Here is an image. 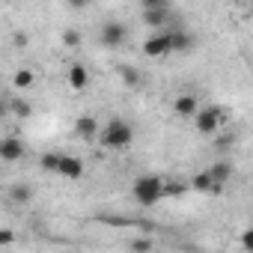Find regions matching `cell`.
Segmentation results:
<instances>
[{
  "label": "cell",
  "mask_w": 253,
  "mask_h": 253,
  "mask_svg": "<svg viewBox=\"0 0 253 253\" xmlns=\"http://www.w3.org/2000/svg\"><path fill=\"white\" fill-rule=\"evenodd\" d=\"M98 146L110 149V152H122V149H128L134 143V125L131 122H125L122 116H110L101 128H98Z\"/></svg>",
  "instance_id": "obj_1"
},
{
  "label": "cell",
  "mask_w": 253,
  "mask_h": 253,
  "mask_svg": "<svg viewBox=\"0 0 253 253\" xmlns=\"http://www.w3.org/2000/svg\"><path fill=\"white\" fill-rule=\"evenodd\" d=\"M131 197H134V203H137V206H143V209L155 206L158 200H164V179H161V176H155V173L137 176V179H134V185H131Z\"/></svg>",
  "instance_id": "obj_2"
},
{
  "label": "cell",
  "mask_w": 253,
  "mask_h": 253,
  "mask_svg": "<svg viewBox=\"0 0 253 253\" xmlns=\"http://www.w3.org/2000/svg\"><path fill=\"white\" fill-rule=\"evenodd\" d=\"M223 122H226V110H223V107H200L197 116H194V128H197L203 137H211Z\"/></svg>",
  "instance_id": "obj_3"
},
{
  "label": "cell",
  "mask_w": 253,
  "mask_h": 253,
  "mask_svg": "<svg viewBox=\"0 0 253 253\" xmlns=\"http://www.w3.org/2000/svg\"><path fill=\"white\" fill-rule=\"evenodd\" d=\"M125 39H128V27H125L122 21H104L101 30H98V42L104 48H119Z\"/></svg>",
  "instance_id": "obj_4"
},
{
  "label": "cell",
  "mask_w": 253,
  "mask_h": 253,
  "mask_svg": "<svg viewBox=\"0 0 253 253\" xmlns=\"http://www.w3.org/2000/svg\"><path fill=\"white\" fill-rule=\"evenodd\" d=\"M57 173H60L63 179H72V182H78V179H84V173H86V164H84V158H78V155L60 152V161H57Z\"/></svg>",
  "instance_id": "obj_5"
},
{
  "label": "cell",
  "mask_w": 253,
  "mask_h": 253,
  "mask_svg": "<svg viewBox=\"0 0 253 253\" xmlns=\"http://www.w3.org/2000/svg\"><path fill=\"white\" fill-rule=\"evenodd\" d=\"M24 152H27V146H24L21 137H0V161H3V164L21 161Z\"/></svg>",
  "instance_id": "obj_6"
},
{
  "label": "cell",
  "mask_w": 253,
  "mask_h": 253,
  "mask_svg": "<svg viewBox=\"0 0 253 253\" xmlns=\"http://www.w3.org/2000/svg\"><path fill=\"white\" fill-rule=\"evenodd\" d=\"M143 54H146L149 60L167 57V54H170V36H167V30H158V33H152V36L143 42Z\"/></svg>",
  "instance_id": "obj_7"
},
{
  "label": "cell",
  "mask_w": 253,
  "mask_h": 253,
  "mask_svg": "<svg viewBox=\"0 0 253 253\" xmlns=\"http://www.w3.org/2000/svg\"><path fill=\"white\" fill-rule=\"evenodd\" d=\"M197 110H200L197 95H191V92H179V95L173 98V113H176V116H182V119H194Z\"/></svg>",
  "instance_id": "obj_8"
},
{
  "label": "cell",
  "mask_w": 253,
  "mask_h": 253,
  "mask_svg": "<svg viewBox=\"0 0 253 253\" xmlns=\"http://www.w3.org/2000/svg\"><path fill=\"white\" fill-rule=\"evenodd\" d=\"M66 84H69V89L84 92V89L89 86V72H86V66H84V63H72L69 72H66Z\"/></svg>",
  "instance_id": "obj_9"
},
{
  "label": "cell",
  "mask_w": 253,
  "mask_h": 253,
  "mask_svg": "<svg viewBox=\"0 0 253 253\" xmlns=\"http://www.w3.org/2000/svg\"><path fill=\"white\" fill-rule=\"evenodd\" d=\"M98 119L92 116V113H84V116H78L75 119V134L81 137V140H95L98 137Z\"/></svg>",
  "instance_id": "obj_10"
},
{
  "label": "cell",
  "mask_w": 253,
  "mask_h": 253,
  "mask_svg": "<svg viewBox=\"0 0 253 253\" xmlns=\"http://www.w3.org/2000/svg\"><path fill=\"white\" fill-rule=\"evenodd\" d=\"M167 36H170V54H182V51L194 48V36L185 27H173V30H167Z\"/></svg>",
  "instance_id": "obj_11"
},
{
  "label": "cell",
  "mask_w": 253,
  "mask_h": 253,
  "mask_svg": "<svg viewBox=\"0 0 253 253\" xmlns=\"http://www.w3.org/2000/svg\"><path fill=\"white\" fill-rule=\"evenodd\" d=\"M167 18H170V6H164V9H143V24L152 27L155 33L167 24Z\"/></svg>",
  "instance_id": "obj_12"
},
{
  "label": "cell",
  "mask_w": 253,
  "mask_h": 253,
  "mask_svg": "<svg viewBox=\"0 0 253 253\" xmlns=\"http://www.w3.org/2000/svg\"><path fill=\"white\" fill-rule=\"evenodd\" d=\"M206 170H209V176H211L214 185H226V182L232 179V164H229L226 158H223V161H214V164L206 167Z\"/></svg>",
  "instance_id": "obj_13"
},
{
  "label": "cell",
  "mask_w": 253,
  "mask_h": 253,
  "mask_svg": "<svg viewBox=\"0 0 253 253\" xmlns=\"http://www.w3.org/2000/svg\"><path fill=\"white\" fill-rule=\"evenodd\" d=\"M9 200H12L15 206H27V203L33 200V188H30L27 182H15V185H9Z\"/></svg>",
  "instance_id": "obj_14"
},
{
  "label": "cell",
  "mask_w": 253,
  "mask_h": 253,
  "mask_svg": "<svg viewBox=\"0 0 253 253\" xmlns=\"http://www.w3.org/2000/svg\"><path fill=\"white\" fill-rule=\"evenodd\" d=\"M33 84H36V72H33V69H27V66H24V69H18V72L12 75V86H15L18 92L30 89Z\"/></svg>",
  "instance_id": "obj_15"
},
{
  "label": "cell",
  "mask_w": 253,
  "mask_h": 253,
  "mask_svg": "<svg viewBox=\"0 0 253 253\" xmlns=\"http://www.w3.org/2000/svg\"><path fill=\"white\" fill-rule=\"evenodd\" d=\"M9 113H12L15 119H30V113H33V104H30L24 95H15V98H9Z\"/></svg>",
  "instance_id": "obj_16"
},
{
  "label": "cell",
  "mask_w": 253,
  "mask_h": 253,
  "mask_svg": "<svg viewBox=\"0 0 253 253\" xmlns=\"http://www.w3.org/2000/svg\"><path fill=\"white\" fill-rule=\"evenodd\" d=\"M211 176H209V170H200V173H194V179H191V191H197V194H209L211 191Z\"/></svg>",
  "instance_id": "obj_17"
},
{
  "label": "cell",
  "mask_w": 253,
  "mask_h": 253,
  "mask_svg": "<svg viewBox=\"0 0 253 253\" xmlns=\"http://www.w3.org/2000/svg\"><path fill=\"white\" fill-rule=\"evenodd\" d=\"M119 78H122V84H125V86H131V89H137V86L143 84L140 72H137V69H131V66H119Z\"/></svg>",
  "instance_id": "obj_18"
},
{
  "label": "cell",
  "mask_w": 253,
  "mask_h": 253,
  "mask_svg": "<svg viewBox=\"0 0 253 253\" xmlns=\"http://www.w3.org/2000/svg\"><path fill=\"white\" fill-rule=\"evenodd\" d=\"M57 161H60V152H45V155L39 158V167H42L45 173H57Z\"/></svg>",
  "instance_id": "obj_19"
},
{
  "label": "cell",
  "mask_w": 253,
  "mask_h": 253,
  "mask_svg": "<svg viewBox=\"0 0 253 253\" xmlns=\"http://www.w3.org/2000/svg\"><path fill=\"white\" fill-rule=\"evenodd\" d=\"M182 194H188V185L185 182H176V179L167 182L164 179V197H182Z\"/></svg>",
  "instance_id": "obj_20"
},
{
  "label": "cell",
  "mask_w": 253,
  "mask_h": 253,
  "mask_svg": "<svg viewBox=\"0 0 253 253\" xmlns=\"http://www.w3.org/2000/svg\"><path fill=\"white\" fill-rule=\"evenodd\" d=\"M15 238H18V232H15L12 226H0V247H9V244H15Z\"/></svg>",
  "instance_id": "obj_21"
},
{
  "label": "cell",
  "mask_w": 253,
  "mask_h": 253,
  "mask_svg": "<svg viewBox=\"0 0 253 253\" xmlns=\"http://www.w3.org/2000/svg\"><path fill=\"white\" fill-rule=\"evenodd\" d=\"M128 250H131V253H149V250H152V241H149V238H131Z\"/></svg>",
  "instance_id": "obj_22"
},
{
  "label": "cell",
  "mask_w": 253,
  "mask_h": 253,
  "mask_svg": "<svg viewBox=\"0 0 253 253\" xmlns=\"http://www.w3.org/2000/svg\"><path fill=\"white\" fill-rule=\"evenodd\" d=\"M63 45L66 48H78L81 45V33L78 30H63Z\"/></svg>",
  "instance_id": "obj_23"
},
{
  "label": "cell",
  "mask_w": 253,
  "mask_h": 253,
  "mask_svg": "<svg viewBox=\"0 0 253 253\" xmlns=\"http://www.w3.org/2000/svg\"><path fill=\"white\" fill-rule=\"evenodd\" d=\"M232 143H235V134H220L214 146H217L220 152H226V149H232Z\"/></svg>",
  "instance_id": "obj_24"
},
{
  "label": "cell",
  "mask_w": 253,
  "mask_h": 253,
  "mask_svg": "<svg viewBox=\"0 0 253 253\" xmlns=\"http://www.w3.org/2000/svg\"><path fill=\"white\" fill-rule=\"evenodd\" d=\"M241 247L244 250H253V229H244L241 232Z\"/></svg>",
  "instance_id": "obj_25"
},
{
  "label": "cell",
  "mask_w": 253,
  "mask_h": 253,
  "mask_svg": "<svg viewBox=\"0 0 253 253\" xmlns=\"http://www.w3.org/2000/svg\"><path fill=\"white\" fill-rule=\"evenodd\" d=\"M164 6H170L167 0H143V9H164Z\"/></svg>",
  "instance_id": "obj_26"
},
{
  "label": "cell",
  "mask_w": 253,
  "mask_h": 253,
  "mask_svg": "<svg viewBox=\"0 0 253 253\" xmlns=\"http://www.w3.org/2000/svg\"><path fill=\"white\" fill-rule=\"evenodd\" d=\"M6 116H9V98L0 95V119H6Z\"/></svg>",
  "instance_id": "obj_27"
},
{
  "label": "cell",
  "mask_w": 253,
  "mask_h": 253,
  "mask_svg": "<svg viewBox=\"0 0 253 253\" xmlns=\"http://www.w3.org/2000/svg\"><path fill=\"white\" fill-rule=\"evenodd\" d=\"M12 42H15V45H27V36H24V33H15Z\"/></svg>",
  "instance_id": "obj_28"
}]
</instances>
